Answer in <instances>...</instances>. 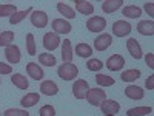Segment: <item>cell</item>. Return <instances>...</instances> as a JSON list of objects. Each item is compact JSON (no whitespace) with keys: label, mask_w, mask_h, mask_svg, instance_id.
Returning a JSON list of instances; mask_svg holds the SVG:
<instances>
[{"label":"cell","mask_w":154,"mask_h":116,"mask_svg":"<svg viewBox=\"0 0 154 116\" xmlns=\"http://www.w3.org/2000/svg\"><path fill=\"white\" fill-rule=\"evenodd\" d=\"M57 74L63 81H72V79L77 77V74H79V68H77V65L72 63V62H66V63L63 62L57 68Z\"/></svg>","instance_id":"obj_1"},{"label":"cell","mask_w":154,"mask_h":116,"mask_svg":"<svg viewBox=\"0 0 154 116\" xmlns=\"http://www.w3.org/2000/svg\"><path fill=\"white\" fill-rule=\"evenodd\" d=\"M105 99H106V92H103V90L99 88V87L89 88L88 93H86V101L91 105H100Z\"/></svg>","instance_id":"obj_2"},{"label":"cell","mask_w":154,"mask_h":116,"mask_svg":"<svg viewBox=\"0 0 154 116\" xmlns=\"http://www.w3.org/2000/svg\"><path fill=\"white\" fill-rule=\"evenodd\" d=\"M86 28H88V31H91V33H102L106 28V20L103 17H99V16L89 17L86 20Z\"/></svg>","instance_id":"obj_3"},{"label":"cell","mask_w":154,"mask_h":116,"mask_svg":"<svg viewBox=\"0 0 154 116\" xmlns=\"http://www.w3.org/2000/svg\"><path fill=\"white\" fill-rule=\"evenodd\" d=\"M131 23L126 20H117L112 23V34L117 37H125L131 33Z\"/></svg>","instance_id":"obj_4"},{"label":"cell","mask_w":154,"mask_h":116,"mask_svg":"<svg viewBox=\"0 0 154 116\" xmlns=\"http://www.w3.org/2000/svg\"><path fill=\"white\" fill-rule=\"evenodd\" d=\"M88 90H89L88 81L79 79V81H75L74 85H72V95H74L75 99H85V98H86V93H88Z\"/></svg>","instance_id":"obj_5"},{"label":"cell","mask_w":154,"mask_h":116,"mask_svg":"<svg viewBox=\"0 0 154 116\" xmlns=\"http://www.w3.org/2000/svg\"><path fill=\"white\" fill-rule=\"evenodd\" d=\"M111 44H112V36L108 34V33H102V34H99V36L94 39V48H96L97 51H105V50H108V48L111 47Z\"/></svg>","instance_id":"obj_6"},{"label":"cell","mask_w":154,"mask_h":116,"mask_svg":"<svg viewBox=\"0 0 154 116\" xmlns=\"http://www.w3.org/2000/svg\"><path fill=\"white\" fill-rule=\"evenodd\" d=\"M31 23L34 25L35 28H45L48 25V14L45 11H32L31 12Z\"/></svg>","instance_id":"obj_7"},{"label":"cell","mask_w":154,"mask_h":116,"mask_svg":"<svg viewBox=\"0 0 154 116\" xmlns=\"http://www.w3.org/2000/svg\"><path fill=\"white\" fill-rule=\"evenodd\" d=\"M59 45H60L59 34H56V33H46L43 36V47H45V50L54 51V50L59 48Z\"/></svg>","instance_id":"obj_8"},{"label":"cell","mask_w":154,"mask_h":116,"mask_svg":"<svg viewBox=\"0 0 154 116\" xmlns=\"http://www.w3.org/2000/svg\"><path fill=\"white\" fill-rule=\"evenodd\" d=\"M53 30H54V33L56 34H68V33H71V30H72V27H71V23L68 22V20H65V19H54L53 20Z\"/></svg>","instance_id":"obj_9"},{"label":"cell","mask_w":154,"mask_h":116,"mask_svg":"<svg viewBox=\"0 0 154 116\" xmlns=\"http://www.w3.org/2000/svg\"><path fill=\"white\" fill-rule=\"evenodd\" d=\"M126 50H128V53H130L134 59H142V57H143L142 47H140L139 40H136L134 37L128 39V42H126Z\"/></svg>","instance_id":"obj_10"},{"label":"cell","mask_w":154,"mask_h":116,"mask_svg":"<svg viewBox=\"0 0 154 116\" xmlns=\"http://www.w3.org/2000/svg\"><path fill=\"white\" fill-rule=\"evenodd\" d=\"M5 57L8 59L9 63H19L20 59H22V54H20V48L17 45H9L5 48Z\"/></svg>","instance_id":"obj_11"},{"label":"cell","mask_w":154,"mask_h":116,"mask_svg":"<svg viewBox=\"0 0 154 116\" xmlns=\"http://www.w3.org/2000/svg\"><path fill=\"white\" fill-rule=\"evenodd\" d=\"M100 108H102V111H103L105 114H111V116H114V114H117V113H119L120 105H119V102H117V101L105 99V101L100 104Z\"/></svg>","instance_id":"obj_12"},{"label":"cell","mask_w":154,"mask_h":116,"mask_svg":"<svg viewBox=\"0 0 154 116\" xmlns=\"http://www.w3.org/2000/svg\"><path fill=\"white\" fill-rule=\"evenodd\" d=\"M26 73H28V76L31 77V79H35V81L43 79V76H45L43 68L38 67L35 62H28L26 63Z\"/></svg>","instance_id":"obj_13"},{"label":"cell","mask_w":154,"mask_h":116,"mask_svg":"<svg viewBox=\"0 0 154 116\" xmlns=\"http://www.w3.org/2000/svg\"><path fill=\"white\" fill-rule=\"evenodd\" d=\"M123 65H125V59L120 54H112L106 60V68L109 71H119L123 68Z\"/></svg>","instance_id":"obj_14"},{"label":"cell","mask_w":154,"mask_h":116,"mask_svg":"<svg viewBox=\"0 0 154 116\" xmlns=\"http://www.w3.org/2000/svg\"><path fill=\"white\" fill-rule=\"evenodd\" d=\"M74 5H75V9L83 16H91L94 12V5L91 2H88V0H74Z\"/></svg>","instance_id":"obj_15"},{"label":"cell","mask_w":154,"mask_h":116,"mask_svg":"<svg viewBox=\"0 0 154 116\" xmlns=\"http://www.w3.org/2000/svg\"><path fill=\"white\" fill-rule=\"evenodd\" d=\"M125 96L130 99H134V101H140V99H143L145 92H143V88H140L137 85H128L125 88Z\"/></svg>","instance_id":"obj_16"},{"label":"cell","mask_w":154,"mask_h":116,"mask_svg":"<svg viewBox=\"0 0 154 116\" xmlns=\"http://www.w3.org/2000/svg\"><path fill=\"white\" fill-rule=\"evenodd\" d=\"M40 92L45 96H56L57 92H59V87L54 81H43L40 84Z\"/></svg>","instance_id":"obj_17"},{"label":"cell","mask_w":154,"mask_h":116,"mask_svg":"<svg viewBox=\"0 0 154 116\" xmlns=\"http://www.w3.org/2000/svg\"><path fill=\"white\" fill-rule=\"evenodd\" d=\"M122 6H123V0H105V2L102 3V9H103V12H106V14L116 12Z\"/></svg>","instance_id":"obj_18"},{"label":"cell","mask_w":154,"mask_h":116,"mask_svg":"<svg viewBox=\"0 0 154 116\" xmlns=\"http://www.w3.org/2000/svg\"><path fill=\"white\" fill-rule=\"evenodd\" d=\"M137 31L142 36H152L154 34V22L152 20H140L137 23Z\"/></svg>","instance_id":"obj_19"},{"label":"cell","mask_w":154,"mask_h":116,"mask_svg":"<svg viewBox=\"0 0 154 116\" xmlns=\"http://www.w3.org/2000/svg\"><path fill=\"white\" fill-rule=\"evenodd\" d=\"M72 56H74V50H72V45H71V40L66 39V40H63L62 44V60L63 62H71L72 60Z\"/></svg>","instance_id":"obj_20"},{"label":"cell","mask_w":154,"mask_h":116,"mask_svg":"<svg viewBox=\"0 0 154 116\" xmlns=\"http://www.w3.org/2000/svg\"><path fill=\"white\" fill-rule=\"evenodd\" d=\"M38 101H40V95H38V93H28V95H25V96L20 99V105H22L23 108L34 107Z\"/></svg>","instance_id":"obj_21"},{"label":"cell","mask_w":154,"mask_h":116,"mask_svg":"<svg viewBox=\"0 0 154 116\" xmlns=\"http://www.w3.org/2000/svg\"><path fill=\"white\" fill-rule=\"evenodd\" d=\"M11 84L16 85V87L20 88V90H26V88L29 87L28 79H26L23 74H20V73H14V74L11 76Z\"/></svg>","instance_id":"obj_22"},{"label":"cell","mask_w":154,"mask_h":116,"mask_svg":"<svg viewBox=\"0 0 154 116\" xmlns=\"http://www.w3.org/2000/svg\"><path fill=\"white\" fill-rule=\"evenodd\" d=\"M57 11L62 14V17H66V19H74V17H75L74 8H71V6L66 5L65 2H59V3H57Z\"/></svg>","instance_id":"obj_23"},{"label":"cell","mask_w":154,"mask_h":116,"mask_svg":"<svg viewBox=\"0 0 154 116\" xmlns=\"http://www.w3.org/2000/svg\"><path fill=\"white\" fill-rule=\"evenodd\" d=\"M31 12H32V8H31V6L26 8V9H23V11H17L16 14H12V16L9 17V23H11V25H17V23H20L25 17L31 16Z\"/></svg>","instance_id":"obj_24"},{"label":"cell","mask_w":154,"mask_h":116,"mask_svg":"<svg viewBox=\"0 0 154 116\" xmlns=\"http://www.w3.org/2000/svg\"><path fill=\"white\" fill-rule=\"evenodd\" d=\"M123 16L125 17H130V19H137V17L142 16V8H139L136 5L123 6Z\"/></svg>","instance_id":"obj_25"},{"label":"cell","mask_w":154,"mask_h":116,"mask_svg":"<svg viewBox=\"0 0 154 116\" xmlns=\"http://www.w3.org/2000/svg\"><path fill=\"white\" fill-rule=\"evenodd\" d=\"M139 77H140V70L133 68V70H126V71H123L122 76H120V79H122L123 82H133V81H137Z\"/></svg>","instance_id":"obj_26"},{"label":"cell","mask_w":154,"mask_h":116,"mask_svg":"<svg viewBox=\"0 0 154 116\" xmlns=\"http://www.w3.org/2000/svg\"><path fill=\"white\" fill-rule=\"evenodd\" d=\"M38 62H40L43 67H54L57 63V59L49 53H42V54H38Z\"/></svg>","instance_id":"obj_27"},{"label":"cell","mask_w":154,"mask_h":116,"mask_svg":"<svg viewBox=\"0 0 154 116\" xmlns=\"http://www.w3.org/2000/svg\"><path fill=\"white\" fill-rule=\"evenodd\" d=\"M17 12V6L12 3H3L0 5V17H11Z\"/></svg>","instance_id":"obj_28"},{"label":"cell","mask_w":154,"mask_h":116,"mask_svg":"<svg viewBox=\"0 0 154 116\" xmlns=\"http://www.w3.org/2000/svg\"><path fill=\"white\" fill-rule=\"evenodd\" d=\"M75 54L80 56V57H89L93 54V48L88 44H79L75 47Z\"/></svg>","instance_id":"obj_29"},{"label":"cell","mask_w":154,"mask_h":116,"mask_svg":"<svg viewBox=\"0 0 154 116\" xmlns=\"http://www.w3.org/2000/svg\"><path fill=\"white\" fill-rule=\"evenodd\" d=\"M12 40H14V33L12 31H3L0 33V47H9L12 45Z\"/></svg>","instance_id":"obj_30"},{"label":"cell","mask_w":154,"mask_h":116,"mask_svg":"<svg viewBox=\"0 0 154 116\" xmlns=\"http://www.w3.org/2000/svg\"><path fill=\"white\" fill-rule=\"evenodd\" d=\"M152 111L151 107H136V108H130L126 111L128 116H146Z\"/></svg>","instance_id":"obj_31"},{"label":"cell","mask_w":154,"mask_h":116,"mask_svg":"<svg viewBox=\"0 0 154 116\" xmlns=\"http://www.w3.org/2000/svg\"><path fill=\"white\" fill-rule=\"evenodd\" d=\"M96 82H97V85H100V87H111V85H114V79L111 76H106V74H97L96 76Z\"/></svg>","instance_id":"obj_32"},{"label":"cell","mask_w":154,"mask_h":116,"mask_svg":"<svg viewBox=\"0 0 154 116\" xmlns=\"http://www.w3.org/2000/svg\"><path fill=\"white\" fill-rule=\"evenodd\" d=\"M26 51L29 56H35L37 53V48H35V40H34V34L28 33L26 34Z\"/></svg>","instance_id":"obj_33"},{"label":"cell","mask_w":154,"mask_h":116,"mask_svg":"<svg viewBox=\"0 0 154 116\" xmlns=\"http://www.w3.org/2000/svg\"><path fill=\"white\" fill-rule=\"evenodd\" d=\"M86 68L89 71H100L102 68H103V63H102V60H99V59H89L86 62Z\"/></svg>","instance_id":"obj_34"},{"label":"cell","mask_w":154,"mask_h":116,"mask_svg":"<svg viewBox=\"0 0 154 116\" xmlns=\"http://www.w3.org/2000/svg\"><path fill=\"white\" fill-rule=\"evenodd\" d=\"M3 116H29L26 110H19V108H8L5 110Z\"/></svg>","instance_id":"obj_35"},{"label":"cell","mask_w":154,"mask_h":116,"mask_svg":"<svg viewBox=\"0 0 154 116\" xmlns=\"http://www.w3.org/2000/svg\"><path fill=\"white\" fill-rule=\"evenodd\" d=\"M38 114L40 116H56V108L53 105H43L40 108V111H38Z\"/></svg>","instance_id":"obj_36"},{"label":"cell","mask_w":154,"mask_h":116,"mask_svg":"<svg viewBox=\"0 0 154 116\" xmlns=\"http://www.w3.org/2000/svg\"><path fill=\"white\" fill-rule=\"evenodd\" d=\"M11 71H12V67H11V65L0 62V74H9Z\"/></svg>","instance_id":"obj_37"},{"label":"cell","mask_w":154,"mask_h":116,"mask_svg":"<svg viewBox=\"0 0 154 116\" xmlns=\"http://www.w3.org/2000/svg\"><path fill=\"white\" fill-rule=\"evenodd\" d=\"M143 8H145V11L149 14V17H152V16H154V3H152V2H146Z\"/></svg>","instance_id":"obj_38"},{"label":"cell","mask_w":154,"mask_h":116,"mask_svg":"<svg viewBox=\"0 0 154 116\" xmlns=\"http://www.w3.org/2000/svg\"><path fill=\"white\" fill-rule=\"evenodd\" d=\"M145 60H146V65H148L149 68H154V54H152V53H148V54L145 56Z\"/></svg>","instance_id":"obj_39"},{"label":"cell","mask_w":154,"mask_h":116,"mask_svg":"<svg viewBox=\"0 0 154 116\" xmlns=\"http://www.w3.org/2000/svg\"><path fill=\"white\" fill-rule=\"evenodd\" d=\"M145 85H146V88L149 90H154V76L151 74V76H148V79H146V82H145Z\"/></svg>","instance_id":"obj_40"},{"label":"cell","mask_w":154,"mask_h":116,"mask_svg":"<svg viewBox=\"0 0 154 116\" xmlns=\"http://www.w3.org/2000/svg\"><path fill=\"white\" fill-rule=\"evenodd\" d=\"M0 85H2V79H0Z\"/></svg>","instance_id":"obj_41"},{"label":"cell","mask_w":154,"mask_h":116,"mask_svg":"<svg viewBox=\"0 0 154 116\" xmlns=\"http://www.w3.org/2000/svg\"><path fill=\"white\" fill-rule=\"evenodd\" d=\"M106 116H111V114H106Z\"/></svg>","instance_id":"obj_42"}]
</instances>
